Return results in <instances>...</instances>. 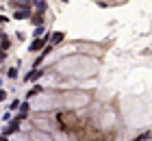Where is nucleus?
Wrapping results in <instances>:
<instances>
[{"mask_svg": "<svg viewBox=\"0 0 152 141\" xmlns=\"http://www.w3.org/2000/svg\"><path fill=\"white\" fill-rule=\"evenodd\" d=\"M9 78H18V67H11L9 69Z\"/></svg>", "mask_w": 152, "mask_h": 141, "instance_id": "9d476101", "label": "nucleus"}, {"mask_svg": "<svg viewBox=\"0 0 152 141\" xmlns=\"http://www.w3.org/2000/svg\"><path fill=\"white\" fill-rule=\"evenodd\" d=\"M4 98H7V91H4V89H0V100H4Z\"/></svg>", "mask_w": 152, "mask_h": 141, "instance_id": "f8f14e48", "label": "nucleus"}, {"mask_svg": "<svg viewBox=\"0 0 152 141\" xmlns=\"http://www.w3.org/2000/svg\"><path fill=\"white\" fill-rule=\"evenodd\" d=\"M50 37H52V35H44V37H37V39L31 44V52H37V50H41V48H44V46L48 44V41H50Z\"/></svg>", "mask_w": 152, "mask_h": 141, "instance_id": "f03ea898", "label": "nucleus"}, {"mask_svg": "<svg viewBox=\"0 0 152 141\" xmlns=\"http://www.w3.org/2000/svg\"><path fill=\"white\" fill-rule=\"evenodd\" d=\"M33 24H37V26L44 24V13H41V11H37L35 15H33Z\"/></svg>", "mask_w": 152, "mask_h": 141, "instance_id": "39448f33", "label": "nucleus"}, {"mask_svg": "<svg viewBox=\"0 0 152 141\" xmlns=\"http://www.w3.org/2000/svg\"><path fill=\"white\" fill-rule=\"evenodd\" d=\"M0 141H7V135H0Z\"/></svg>", "mask_w": 152, "mask_h": 141, "instance_id": "4468645a", "label": "nucleus"}, {"mask_svg": "<svg viewBox=\"0 0 152 141\" xmlns=\"http://www.w3.org/2000/svg\"><path fill=\"white\" fill-rule=\"evenodd\" d=\"M26 115H24V113H20V115L15 117V119H11V124H9V128H4V132H2V135H7V137H9L11 135V132H15L18 128H20V124H22V119H24Z\"/></svg>", "mask_w": 152, "mask_h": 141, "instance_id": "f257e3e1", "label": "nucleus"}, {"mask_svg": "<svg viewBox=\"0 0 152 141\" xmlns=\"http://www.w3.org/2000/svg\"><path fill=\"white\" fill-rule=\"evenodd\" d=\"M0 48H2V50H9V39H2V44H0Z\"/></svg>", "mask_w": 152, "mask_h": 141, "instance_id": "9b49d317", "label": "nucleus"}, {"mask_svg": "<svg viewBox=\"0 0 152 141\" xmlns=\"http://www.w3.org/2000/svg\"><path fill=\"white\" fill-rule=\"evenodd\" d=\"M37 94H41V85H35V87L28 91V96H26V98H33V96H37Z\"/></svg>", "mask_w": 152, "mask_h": 141, "instance_id": "423d86ee", "label": "nucleus"}, {"mask_svg": "<svg viewBox=\"0 0 152 141\" xmlns=\"http://www.w3.org/2000/svg\"><path fill=\"white\" fill-rule=\"evenodd\" d=\"M33 4H35V7H37V9H39L41 13L46 11V2H44V0H33Z\"/></svg>", "mask_w": 152, "mask_h": 141, "instance_id": "0eeeda50", "label": "nucleus"}, {"mask_svg": "<svg viewBox=\"0 0 152 141\" xmlns=\"http://www.w3.org/2000/svg\"><path fill=\"white\" fill-rule=\"evenodd\" d=\"M63 37H65V33H52V37H50V41L52 44H61V41H63Z\"/></svg>", "mask_w": 152, "mask_h": 141, "instance_id": "20e7f679", "label": "nucleus"}, {"mask_svg": "<svg viewBox=\"0 0 152 141\" xmlns=\"http://www.w3.org/2000/svg\"><path fill=\"white\" fill-rule=\"evenodd\" d=\"M61 2H67V0H61Z\"/></svg>", "mask_w": 152, "mask_h": 141, "instance_id": "2eb2a0df", "label": "nucleus"}, {"mask_svg": "<svg viewBox=\"0 0 152 141\" xmlns=\"http://www.w3.org/2000/svg\"><path fill=\"white\" fill-rule=\"evenodd\" d=\"M44 33H46V28H44V24H41V26H37V31H35V37H41Z\"/></svg>", "mask_w": 152, "mask_h": 141, "instance_id": "1a4fd4ad", "label": "nucleus"}, {"mask_svg": "<svg viewBox=\"0 0 152 141\" xmlns=\"http://www.w3.org/2000/svg\"><path fill=\"white\" fill-rule=\"evenodd\" d=\"M41 74H44V69H39V67H33V72H31V74H26V76H24V80H26V83H31V80H37V78H41Z\"/></svg>", "mask_w": 152, "mask_h": 141, "instance_id": "7ed1b4c3", "label": "nucleus"}, {"mask_svg": "<svg viewBox=\"0 0 152 141\" xmlns=\"http://www.w3.org/2000/svg\"><path fill=\"white\" fill-rule=\"evenodd\" d=\"M9 20H7V15H0V24H7Z\"/></svg>", "mask_w": 152, "mask_h": 141, "instance_id": "ddd939ff", "label": "nucleus"}, {"mask_svg": "<svg viewBox=\"0 0 152 141\" xmlns=\"http://www.w3.org/2000/svg\"><path fill=\"white\" fill-rule=\"evenodd\" d=\"M20 107H22V102H20V100H13V102H11V107H9V111H18Z\"/></svg>", "mask_w": 152, "mask_h": 141, "instance_id": "6e6552de", "label": "nucleus"}]
</instances>
